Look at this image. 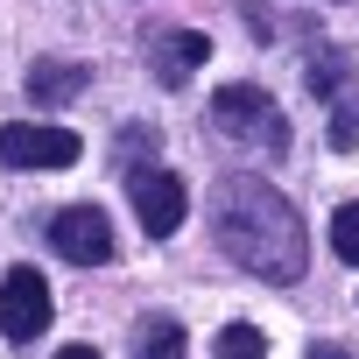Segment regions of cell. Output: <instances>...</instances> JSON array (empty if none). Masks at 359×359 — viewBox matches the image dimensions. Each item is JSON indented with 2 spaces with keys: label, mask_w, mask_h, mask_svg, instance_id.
<instances>
[{
  "label": "cell",
  "mask_w": 359,
  "mask_h": 359,
  "mask_svg": "<svg viewBox=\"0 0 359 359\" xmlns=\"http://www.w3.org/2000/svg\"><path fill=\"white\" fill-rule=\"evenodd\" d=\"M212 240L226 247L233 268H247L261 282H296L303 275V219L261 176H226L212 191Z\"/></svg>",
  "instance_id": "1"
},
{
  "label": "cell",
  "mask_w": 359,
  "mask_h": 359,
  "mask_svg": "<svg viewBox=\"0 0 359 359\" xmlns=\"http://www.w3.org/2000/svg\"><path fill=\"white\" fill-rule=\"evenodd\" d=\"M212 120H219V134L240 141V148H268V155L289 148V120H282V106H275L261 85H219V92H212Z\"/></svg>",
  "instance_id": "2"
},
{
  "label": "cell",
  "mask_w": 359,
  "mask_h": 359,
  "mask_svg": "<svg viewBox=\"0 0 359 359\" xmlns=\"http://www.w3.org/2000/svg\"><path fill=\"white\" fill-rule=\"evenodd\" d=\"M127 198H134V219H141L148 240H169L191 212V191H184L176 169H127Z\"/></svg>",
  "instance_id": "3"
},
{
  "label": "cell",
  "mask_w": 359,
  "mask_h": 359,
  "mask_svg": "<svg viewBox=\"0 0 359 359\" xmlns=\"http://www.w3.org/2000/svg\"><path fill=\"white\" fill-rule=\"evenodd\" d=\"M57 303H50V282L36 268H8V282H0V331H8L15 345H36L50 331Z\"/></svg>",
  "instance_id": "4"
},
{
  "label": "cell",
  "mask_w": 359,
  "mask_h": 359,
  "mask_svg": "<svg viewBox=\"0 0 359 359\" xmlns=\"http://www.w3.org/2000/svg\"><path fill=\"white\" fill-rule=\"evenodd\" d=\"M85 155V141L71 127H0V162L8 169H71Z\"/></svg>",
  "instance_id": "5"
},
{
  "label": "cell",
  "mask_w": 359,
  "mask_h": 359,
  "mask_svg": "<svg viewBox=\"0 0 359 359\" xmlns=\"http://www.w3.org/2000/svg\"><path fill=\"white\" fill-rule=\"evenodd\" d=\"M50 247H57L71 268H106V261H113V226H106L99 205H71V212L50 219Z\"/></svg>",
  "instance_id": "6"
},
{
  "label": "cell",
  "mask_w": 359,
  "mask_h": 359,
  "mask_svg": "<svg viewBox=\"0 0 359 359\" xmlns=\"http://www.w3.org/2000/svg\"><path fill=\"white\" fill-rule=\"evenodd\" d=\"M205 57H212V43H205L198 29H162V36H148V71H155V85H169V92H184V85L205 71Z\"/></svg>",
  "instance_id": "7"
},
{
  "label": "cell",
  "mask_w": 359,
  "mask_h": 359,
  "mask_svg": "<svg viewBox=\"0 0 359 359\" xmlns=\"http://www.w3.org/2000/svg\"><path fill=\"white\" fill-rule=\"evenodd\" d=\"M85 85H92V71H85V64H64V57H43V64L29 71V99H36V106H71Z\"/></svg>",
  "instance_id": "8"
},
{
  "label": "cell",
  "mask_w": 359,
  "mask_h": 359,
  "mask_svg": "<svg viewBox=\"0 0 359 359\" xmlns=\"http://www.w3.org/2000/svg\"><path fill=\"white\" fill-rule=\"evenodd\" d=\"M184 352H191V338H184L176 317H148L134 331V359H184Z\"/></svg>",
  "instance_id": "9"
},
{
  "label": "cell",
  "mask_w": 359,
  "mask_h": 359,
  "mask_svg": "<svg viewBox=\"0 0 359 359\" xmlns=\"http://www.w3.org/2000/svg\"><path fill=\"white\" fill-rule=\"evenodd\" d=\"M212 352H219V359H268V338H261L254 324H226Z\"/></svg>",
  "instance_id": "10"
},
{
  "label": "cell",
  "mask_w": 359,
  "mask_h": 359,
  "mask_svg": "<svg viewBox=\"0 0 359 359\" xmlns=\"http://www.w3.org/2000/svg\"><path fill=\"white\" fill-rule=\"evenodd\" d=\"M331 254L345 268H359V205H338L331 212Z\"/></svg>",
  "instance_id": "11"
},
{
  "label": "cell",
  "mask_w": 359,
  "mask_h": 359,
  "mask_svg": "<svg viewBox=\"0 0 359 359\" xmlns=\"http://www.w3.org/2000/svg\"><path fill=\"white\" fill-rule=\"evenodd\" d=\"M303 78H310V92H338V85H345V57H338V50H324V57H310V71H303Z\"/></svg>",
  "instance_id": "12"
},
{
  "label": "cell",
  "mask_w": 359,
  "mask_h": 359,
  "mask_svg": "<svg viewBox=\"0 0 359 359\" xmlns=\"http://www.w3.org/2000/svg\"><path fill=\"white\" fill-rule=\"evenodd\" d=\"M331 148H359V99H338V113H331Z\"/></svg>",
  "instance_id": "13"
},
{
  "label": "cell",
  "mask_w": 359,
  "mask_h": 359,
  "mask_svg": "<svg viewBox=\"0 0 359 359\" xmlns=\"http://www.w3.org/2000/svg\"><path fill=\"white\" fill-rule=\"evenodd\" d=\"M310 359H352L345 345H310Z\"/></svg>",
  "instance_id": "14"
},
{
  "label": "cell",
  "mask_w": 359,
  "mask_h": 359,
  "mask_svg": "<svg viewBox=\"0 0 359 359\" xmlns=\"http://www.w3.org/2000/svg\"><path fill=\"white\" fill-rule=\"evenodd\" d=\"M57 359H99V352H92V345H64Z\"/></svg>",
  "instance_id": "15"
}]
</instances>
